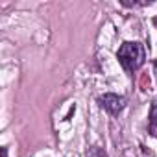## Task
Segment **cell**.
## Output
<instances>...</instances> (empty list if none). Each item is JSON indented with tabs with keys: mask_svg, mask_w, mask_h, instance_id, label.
Masks as SVG:
<instances>
[{
	"mask_svg": "<svg viewBox=\"0 0 157 157\" xmlns=\"http://www.w3.org/2000/svg\"><path fill=\"white\" fill-rule=\"evenodd\" d=\"M153 72H155V76H157V59L153 61Z\"/></svg>",
	"mask_w": 157,
	"mask_h": 157,
	"instance_id": "cell-6",
	"label": "cell"
},
{
	"mask_svg": "<svg viewBox=\"0 0 157 157\" xmlns=\"http://www.w3.org/2000/svg\"><path fill=\"white\" fill-rule=\"evenodd\" d=\"M117 59L126 72H135L146 61V50L139 41H126L117 52Z\"/></svg>",
	"mask_w": 157,
	"mask_h": 157,
	"instance_id": "cell-1",
	"label": "cell"
},
{
	"mask_svg": "<svg viewBox=\"0 0 157 157\" xmlns=\"http://www.w3.org/2000/svg\"><path fill=\"white\" fill-rule=\"evenodd\" d=\"M2 157H8V148H2Z\"/></svg>",
	"mask_w": 157,
	"mask_h": 157,
	"instance_id": "cell-5",
	"label": "cell"
},
{
	"mask_svg": "<svg viewBox=\"0 0 157 157\" xmlns=\"http://www.w3.org/2000/svg\"><path fill=\"white\" fill-rule=\"evenodd\" d=\"M150 131L157 137V98L151 104V111H150Z\"/></svg>",
	"mask_w": 157,
	"mask_h": 157,
	"instance_id": "cell-3",
	"label": "cell"
},
{
	"mask_svg": "<svg viewBox=\"0 0 157 157\" xmlns=\"http://www.w3.org/2000/svg\"><path fill=\"white\" fill-rule=\"evenodd\" d=\"M98 104L109 115H118L126 107V98L124 96H118V94H113V93H107V94H104V96L98 98Z\"/></svg>",
	"mask_w": 157,
	"mask_h": 157,
	"instance_id": "cell-2",
	"label": "cell"
},
{
	"mask_svg": "<svg viewBox=\"0 0 157 157\" xmlns=\"http://www.w3.org/2000/svg\"><path fill=\"white\" fill-rule=\"evenodd\" d=\"M87 157H109V155L105 153V150H102V148H98V146H93V148H89Z\"/></svg>",
	"mask_w": 157,
	"mask_h": 157,
	"instance_id": "cell-4",
	"label": "cell"
}]
</instances>
